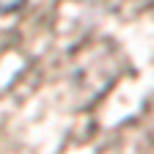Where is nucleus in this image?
I'll return each mask as SVG.
<instances>
[{
	"mask_svg": "<svg viewBox=\"0 0 154 154\" xmlns=\"http://www.w3.org/2000/svg\"><path fill=\"white\" fill-rule=\"evenodd\" d=\"M25 6V0H0V14H14Z\"/></svg>",
	"mask_w": 154,
	"mask_h": 154,
	"instance_id": "nucleus-1",
	"label": "nucleus"
}]
</instances>
